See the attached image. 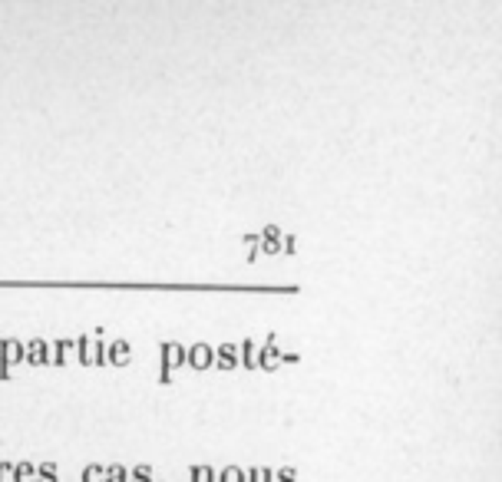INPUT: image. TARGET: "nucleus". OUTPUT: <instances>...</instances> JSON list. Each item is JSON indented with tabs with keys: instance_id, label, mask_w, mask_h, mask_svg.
<instances>
[{
	"instance_id": "obj_21",
	"label": "nucleus",
	"mask_w": 502,
	"mask_h": 482,
	"mask_svg": "<svg viewBox=\"0 0 502 482\" xmlns=\"http://www.w3.org/2000/svg\"><path fill=\"white\" fill-rule=\"evenodd\" d=\"M244 244H248V258H258V235H244Z\"/></svg>"
},
{
	"instance_id": "obj_22",
	"label": "nucleus",
	"mask_w": 502,
	"mask_h": 482,
	"mask_svg": "<svg viewBox=\"0 0 502 482\" xmlns=\"http://www.w3.org/2000/svg\"><path fill=\"white\" fill-rule=\"evenodd\" d=\"M281 251H288V255H294V251H298V241H294V238L288 235V238L281 241Z\"/></svg>"
},
{
	"instance_id": "obj_18",
	"label": "nucleus",
	"mask_w": 502,
	"mask_h": 482,
	"mask_svg": "<svg viewBox=\"0 0 502 482\" xmlns=\"http://www.w3.org/2000/svg\"><path fill=\"white\" fill-rule=\"evenodd\" d=\"M244 476H248V482H274V472H271V469H261V466L248 469Z\"/></svg>"
},
{
	"instance_id": "obj_1",
	"label": "nucleus",
	"mask_w": 502,
	"mask_h": 482,
	"mask_svg": "<svg viewBox=\"0 0 502 482\" xmlns=\"http://www.w3.org/2000/svg\"><path fill=\"white\" fill-rule=\"evenodd\" d=\"M159 360H162V374H159V380H162V383H168V380H172V370L185 367V347L168 340V344L159 347Z\"/></svg>"
},
{
	"instance_id": "obj_6",
	"label": "nucleus",
	"mask_w": 502,
	"mask_h": 482,
	"mask_svg": "<svg viewBox=\"0 0 502 482\" xmlns=\"http://www.w3.org/2000/svg\"><path fill=\"white\" fill-rule=\"evenodd\" d=\"M129 360H133V344H129V340H113V344L106 347V363L126 367Z\"/></svg>"
},
{
	"instance_id": "obj_15",
	"label": "nucleus",
	"mask_w": 502,
	"mask_h": 482,
	"mask_svg": "<svg viewBox=\"0 0 502 482\" xmlns=\"http://www.w3.org/2000/svg\"><path fill=\"white\" fill-rule=\"evenodd\" d=\"M215 476H218V472H215L212 466H192V479L189 482H218Z\"/></svg>"
},
{
	"instance_id": "obj_23",
	"label": "nucleus",
	"mask_w": 502,
	"mask_h": 482,
	"mask_svg": "<svg viewBox=\"0 0 502 482\" xmlns=\"http://www.w3.org/2000/svg\"><path fill=\"white\" fill-rule=\"evenodd\" d=\"M10 469H14L10 463H0V482H7V479H10Z\"/></svg>"
},
{
	"instance_id": "obj_5",
	"label": "nucleus",
	"mask_w": 502,
	"mask_h": 482,
	"mask_svg": "<svg viewBox=\"0 0 502 482\" xmlns=\"http://www.w3.org/2000/svg\"><path fill=\"white\" fill-rule=\"evenodd\" d=\"M23 363H30V367H50V344L46 340H30V344H23Z\"/></svg>"
},
{
	"instance_id": "obj_20",
	"label": "nucleus",
	"mask_w": 502,
	"mask_h": 482,
	"mask_svg": "<svg viewBox=\"0 0 502 482\" xmlns=\"http://www.w3.org/2000/svg\"><path fill=\"white\" fill-rule=\"evenodd\" d=\"M274 482H298V469H291V466L278 469V472H274Z\"/></svg>"
},
{
	"instance_id": "obj_16",
	"label": "nucleus",
	"mask_w": 502,
	"mask_h": 482,
	"mask_svg": "<svg viewBox=\"0 0 502 482\" xmlns=\"http://www.w3.org/2000/svg\"><path fill=\"white\" fill-rule=\"evenodd\" d=\"M37 482H60V476H57V463H44V466H37Z\"/></svg>"
},
{
	"instance_id": "obj_10",
	"label": "nucleus",
	"mask_w": 502,
	"mask_h": 482,
	"mask_svg": "<svg viewBox=\"0 0 502 482\" xmlns=\"http://www.w3.org/2000/svg\"><path fill=\"white\" fill-rule=\"evenodd\" d=\"M73 350H77V340H57V344H50V363L63 367V363L70 360Z\"/></svg>"
},
{
	"instance_id": "obj_8",
	"label": "nucleus",
	"mask_w": 502,
	"mask_h": 482,
	"mask_svg": "<svg viewBox=\"0 0 502 482\" xmlns=\"http://www.w3.org/2000/svg\"><path fill=\"white\" fill-rule=\"evenodd\" d=\"M215 367L218 370H238V347L235 344H222L215 350Z\"/></svg>"
},
{
	"instance_id": "obj_9",
	"label": "nucleus",
	"mask_w": 502,
	"mask_h": 482,
	"mask_svg": "<svg viewBox=\"0 0 502 482\" xmlns=\"http://www.w3.org/2000/svg\"><path fill=\"white\" fill-rule=\"evenodd\" d=\"M258 244H261L264 255H278V251H281V228L268 225L264 228V235H258Z\"/></svg>"
},
{
	"instance_id": "obj_14",
	"label": "nucleus",
	"mask_w": 502,
	"mask_h": 482,
	"mask_svg": "<svg viewBox=\"0 0 502 482\" xmlns=\"http://www.w3.org/2000/svg\"><path fill=\"white\" fill-rule=\"evenodd\" d=\"M215 479L218 482H248V476H244V469H238V466H225Z\"/></svg>"
},
{
	"instance_id": "obj_13",
	"label": "nucleus",
	"mask_w": 502,
	"mask_h": 482,
	"mask_svg": "<svg viewBox=\"0 0 502 482\" xmlns=\"http://www.w3.org/2000/svg\"><path fill=\"white\" fill-rule=\"evenodd\" d=\"M83 482H106V466H99V463H90V466L83 469Z\"/></svg>"
},
{
	"instance_id": "obj_19",
	"label": "nucleus",
	"mask_w": 502,
	"mask_h": 482,
	"mask_svg": "<svg viewBox=\"0 0 502 482\" xmlns=\"http://www.w3.org/2000/svg\"><path fill=\"white\" fill-rule=\"evenodd\" d=\"M129 482H155L153 466H136L133 472H129Z\"/></svg>"
},
{
	"instance_id": "obj_3",
	"label": "nucleus",
	"mask_w": 502,
	"mask_h": 482,
	"mask_svg": "<svg viewBox=\"0 0 502 482\" xmlns=\"http://www.w3.org/2000/svg\"><path fill=\"white\" fill-rule=\"evenodd\" d=\"M17 363H23V344L20 340H0V377H10V370Z\"/></svg>"
},
{
	"instance_id": "obj_17",
	"label": "nucleus",
	"mask_w": 502,
	"mask_h": 482,
	"mask_svg": "<svg viewBox=\"0 0 502 482\" xmlns=\"http://www.w3.org/2000/svg\"><path fill=\"white\" fill-rule=\"evenodd\" d=\"M106 482H129V469L119 466V463H113L106 469Z\"/></svg>"
},
{
	"instance_id": "obj_11",
	"label": "nucleus",
	"mask_w": 502,
	"mask_h": 482,
	"mask_svg": "<svg viewBox=\"0 0 502 482\" xmlns=\"http://www.w3.org/2000/svg\"><path fill=\"white\" fill-rule=\"evenodd\" d=\"M238 360L244 363V370H258V344L255 340H244L238 347Z\"/></svg>"
},
{
	"instance_id": "obj_4",
	"label": "nucleus",
	"mask_w": 502,
	"mask_h": 482,
	"mask_svg": "<svg viewBox=\"0 0 502 482\" xmlns=\"http://www.w3.org/2000/svg\"><path fill=\"white\" fill-rule=\"evenodd\" d=\"M185 363H189L192 370H212L215 367L212 344H192L189 350H185Z\"/></svg>"
},
{
	"instance_id": "obj_12",
	"label": "nucleus",
	"mask_w": 502,
	"mask_h": 482,
	"mask_svg": "<svg viewBox=\"0 0 502 482\" xmlns=\"http://www.w3.org/2000/svg\"><path fill=\"white\" fill-rule=\"evenodd\" d=\"M10 479L14 482H37V466L33 463H17L10 469Z\"/></svg>"
},
{
	"instance_id": "obj_7",
	"label": "nucleus",
	"mask_w": 502,
	"mask_h": 482,
	"mask_svg": "<svg viewBox=\"0 0 502 482\" xmlns=\"http://www.w3.org/2000/svg\"><path fill=\"white\" fill-rule=\"evenodd\" d=\"M278 363H281V347L274 340L258 347V370H278Z\"/></svg>"
},
{
	"instance_id": "obj_2",
	"label": "nucleus",
	"mask_w": 502,
	"mask_h": 482,
	"mask_svg": "<svg viewBox=\"0 0 502 482\" xmlns=\"http://www.w3.org/2000/svg\"><path fill=\"white\" fill-rule=\"evenodd\" d=\"M77 357L83 367H103L106 363V344L90 340V337H79L77 340Z\"/></svg>"
}]
</instances>
